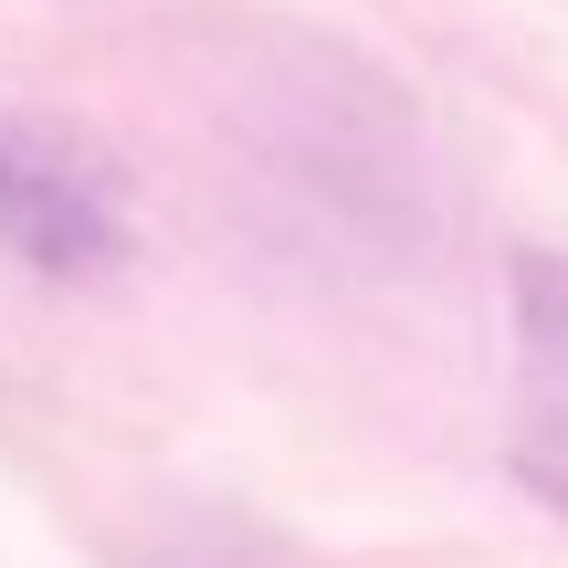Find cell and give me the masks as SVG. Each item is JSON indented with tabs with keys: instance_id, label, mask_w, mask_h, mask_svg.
Returning a JSON list of instances; mask_svg holds the SVG:
<instances>
[{
	"instance_id": "2",
	"label": "cell",
	"mask_w": 568,
	"mask_h": 568,
	"mask_svg": "<svg viewBox=\"0 0 568 568\" xmlns=\"http://www.w3.org/2000/svg\"><path fill=\"white\" fill-rule=\"evenodd\" d=\"M516 453L568 506V253H516Z\"/></svg>"
},
{
	"instance_id": "1",
	"label": "cell",
	"mask_w": 568,
	"mask_h": 568,
	"mask_svg": "<svg viewBox=\"0 0 568 568\" xmlns=\"http://www.w3.org/2000/svg\"><path fill=\"white\" fill-rule=\"evenodd\" d=\"M0 253L32 274H105L126 253V211L74 138L0 116Z\"/></svg>"
}]
</instances>
